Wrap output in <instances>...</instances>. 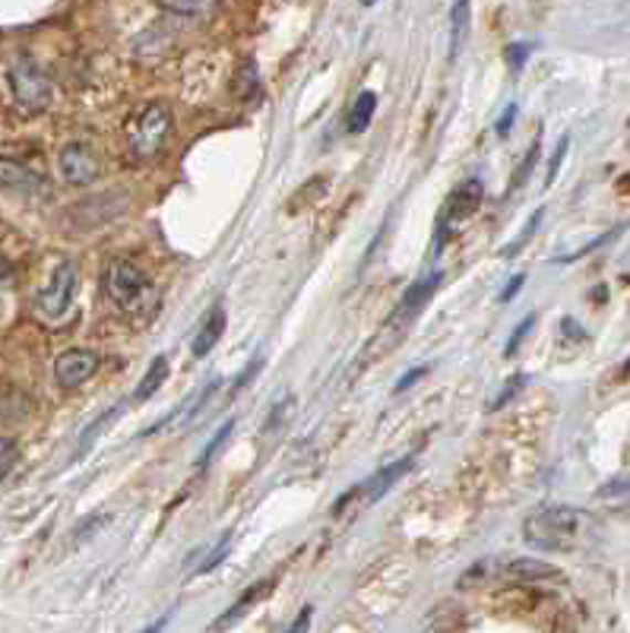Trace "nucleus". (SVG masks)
<instances>
[{"instance_id":"obj_13","label":"nucleus","mask_w":630,"mask_h":633,"mask_svg":"<svg viewBox=\"0 0 630 633\" xmlns=\"http://www.w3.org/2000/svg\"><path fill=\"white\" fill-rule=\"evenodd\" d=\"M472 25V0H456L450 10V57H460Z\"/></svg>"},{"instance_id":"obj_4","label":"nucleus","mask_w":630,"mask_h":633,"mask_svg":"<svg viewBox=\"0 0 630 633\" xmlns=\"http://www.w3.org/2000/svg\"><path fill=\"white\" fill-rule=\"evenodd\" d=\"M7 80H10V89H13L17 105L23 108L25 115H39V112H45L48 105L54 102V83H51V76H48L32 57H25V54L10 64Z\"/></svg>"},{"instance_id":"obj_31","label":"nucleus","mask_w":630,"mask_h":633,"mask_svg":"<svg viewBox=\"0 0 630 633\" xmlns=\"http://www.w3.org/2000/svg\"><path fill=\"white\" fill-rule=\"evenodd\" d=\"M514 120H516V105L511 102V105L504 108V115H501V118H497V124H494L497 137H507V134H511V127H514Z\"/></svg>"},{"instance_id":"obj_22","label":"nucleus","mask_w":630,"mask_h":633,"mask_svg":"<svg viewBox=\"0 0 630 633\" xmlns=\"http://www.w3.org/2000/svg\"><path fill=\"white\" fill-rule=\"evenodd\" d=\"M229 548H232V532H225L222 539H219V545L212 548L210 555H207V561L197 567V573H210V570H216L219 563L225 561V555H229Z\"/></svg>"},{"instance_id":"obj_24","label":"nucleus","mask_w":630,"mask_h":633,"mask_svg":"<svg viewBox=\"0 0 630 633\" xmlns=\"http://www.w3.org/2000/svg\"><path fill=\"white\" fill-rule=\"evenodd\" d=\"M292 412H295V397H285V402H280V405L273 409V415H270V422H266L263 431H266V434H273L280 424H285L288 419H292Z\"/></svg>"},{"instance_id":"obj_37","label":"nucleus","mask_w":630,"mask_h":633,"mask_svg":"<svg viewBox=\"0 0 630 633\" xmlns=\"http://www.w3.org/2000/svg\"><path fill=\"white\" fill-rule=\"evenodd\" d=\"M628 374H630V365H628Z\"/></svg>"},{"instance_id":"obj_5","label":"nucleus","mask_w":630,"mask_h":633,"mask_svg":"<svg viewBox=\"0 0 630 633\" xmlns=\"http://www.w3.org/2000/svg\"><path fill=\"white\" fill-rule=\"evenodd\" d=\"M76 288H80V266H76V260H61L54 266V273L48 276L45 285L39 288V295H35L39 314L48 317V320L67 317L73 298H76Z\"/></svg>"},{"instance_id":"obj_21","label":"nucleus","mask_w":630,"mask_h":633,"mask_svg":"<svg viewBox=\"0 0 630 633\" xmlns=\"http://www.w3.org/2000/svg\"><path fill=\"white\" fill-rule=\"evenodd\" d=\"M120 409H124V405H115V409H112V412H105V415H102V419H95V422L90 424V428H86V431H83V441H80V450H76V460H80V456H83V453H86V450H90V446H93V441H95V437H98V431H102V428H105V424H108V422H115L117 415H120Z\"/></svg>"},{"instance_id":"obj_15","label":"nucleus","mask_w":630,"mask_h":633,"mask_svg":"<svg viewBox=\"0 0 630 633\" xmlns=\"http://www.w3.org/2000/svg\"><path fill=\"white\" fill-rule=\"evenodd\" d=\"M504 573L514 577V580H552V577H560L558 567L545 561H533V558H516V561L504 563Z\"/></svg>"},{"instance_id":"obj_29","label":"nucleus","mask_w":630,"mask_h":633,"mask_svg":"<svg viewBox=\"0 0 630 633\" xmlns=\"http://www.w3.org/2000/svg\"><path fill=\"white\" fill-rule=\"evenodd\" d=\"M567 146H570V140H567V137H560V143L555 146V156H552V165H548V175H545V184H552V181H555L560 162H564V156H567Z\"/></svg>"},{"instance_id":"obj_16","label":"nucleus","mask_w":630,"mask_h":633,"mask_svg":"<svg viewBox=\"0 0 630 633\" xmlns=\"http://www.w3.org/2000/svg\"><path fill=\"white\" fill-rule=\"evenodd\" d=\"M165 380H168V358H165V355H156V361L149 365V371L143 374L137 390H134V402H146V399L162 387Z\"/></svg>"},{"instance_id":"obj_8","label":"nucleus","mask_w":630,"mask_h":633,"mask_svg":"<svg viewBox=\"0 0 630 633\" xmlns=\"http://www.w3.org/2000/svg\"><path fill=\"white\" fill-rule=\"evenodd\" d=\"M98 365H102V358L93 349H67L54 358V380L71 390V387L86 383L98 371Z\"/></svg>"},{"instance_id":"obj_23","label":"nucleus","mask_w":630,"mask_h":633,"mask_svg":"<svg viewBox=\"0 0 630 633\" xmlns=\"http://www.w3.org/2000/svg\"><path fill=\"white\" fill-rule=\"evenodd\" d=\"M536 327V314H529V317H523L519 324H516V329H514V336H511V342L504 346V355L511 358V355H516L519 352V346H523V339L529 336V329Z\"/></svg>"},{"instance_id":"obj_36","label":"nucleus","mask_w":630,"mask_h":633,"mask_svg":"<svg viewBox=\"0 0 630 633\" xmlns=\"http://www.w3.org/2000/svg\"><path fill=\"white\" fill-rule=\"evenodd\" d=\"M361 3H365V7H374V3H377V0H361Z\"/></svg>"},{"instance_id":"obj_10","label":"nucleus","mask_w":630,"mask_h":633,"mask_svg":"<svg viewBox=\"0 0 630 633\" xmlns=\"http://www.w3.org/2000/svg\"><path fill=\"white\" fill-rule=\"evenodd\" d=\"M0 188L39 193V190H45V175L32 171L29 165L13 162V159H3V156H0Z\"/></svg>"},{"instance_id":"obj_18","label":"nucleus","mask_w":630,"mask_h":633,"mask_svg":"<svg viewBox=\"0 0 630 633\" xmlns=\"http://www.w3.org/2000/svg\"><path fill=\"white\" fill-rule=\"evenodd\" d=\"M238 95H241L248 105L260 102V73H258V64H254L251 57L241 64V73H238Z\"/></svg>"},{"instance_id":"obj_27","label":"nucleus","mask_w":630,"mask_h":633,"mask_svg":"<svg viewBox=\"0 0 630 633\" xmlns=\"http://www.w3.org/2000/svg\"><path fill=\"white\" fill-rule=\"evenodd\" d=\"M529 51H533V45H526V42H514V45H507V61H511V67H514V71H523V67H526Z\"/></svg>"},{"instance_id":"obj_35","label":"nucleus","mask_w":630,"mask_h":633,"mask_svg":"<svg viewBox=\"0 0 630 633\" xmlns=\"http://www.w3.org/2000/svg\"><path fill=\"white\" fill-rule=\"evenodd\" d=\"M304 627H311V609H302V614H298V621L288 627L292 633H298V631H304Z\"/></svg>"},{"instance_id":"obj_32","label":"nucleus","mask_w":630,"mask_h":633,"mask_svg":"<svg viewBox=\"0 0 630 633\" xmlns=\"http://www.w3.org/2000/svg\"><path fill=\"white\" fill-rule=\"evenodd\" d=\"M424 374H428V368H424V365H421V368H412L409 374L399 377L397 387H393V393H406V390H409V387H416V380H421Z\"/></svg>"},{"instance_id":"obj_7","label":"nucleus","mask_w":630,"mask_h":633,"mask_svg":"<svg viewBox=\"0 0 630 633\" xmlns=\"http://www.w3.org/2000/svg\"><path fill=\"white\" fill-rule=\"evenodd\" d=\"M482 197H485V188H482L479 178H469V181L460 184V190H453V197L447 200L444 212H441V222H438V235H441L438 247L444 244L447 229H450V225L463 222V219H469L472 212L482 207Z\"/></svg>"},{"instance_id":"obj_6","label":"nucleus","mask_w":630,"mask_h":633,"mask_svg":"<svg viewBox=\"0 0 630 633\" xmlns=\"http://www.w3.org/2000/svg\"><path fill=\"white\" fill-rule=\"evenodd\" d=\"M57 168H61V178H64L67 184H76V188L95 184V181L102 178V162H98L93 146L83 140H73L61 149Z\"/></svg>"},{"instance_id":"obj_34","label":"nucleus","mask_w":630,"mask_h":633,"mask_svg":"<svg viewBox=\"0 0 630 633\" xmlns=\"http://www.w3.org/2000/svg\"><path fill=\"white\" fill-rule=\"evenodd\" d=\"M105 523H108V516H93V519H86V523L76 529V539H90V532L98 529V526H105Z\"/></svg>"},{"instance_id":"obj_28","label":"nucleus","mask_w":630,"mask_h":633,"mask_svg":"<svg viewBox=\"0 0 630 633\" xmlns=\"http://www.w3.org/2000/svg\"><path fill=\"white\" fill-rule=\"evenodd\" d=\"M260 368H263V358H254V361H251V365H248V368H244V371H241V374L234 377V387H232V393H229V399H234L238 397V393H241V390H244V387H248V380H251V377L254 374H260Z\"/></svg>"},{"instance_id":"obj_9","label":"nucleus","mask_w":630,"mask_h":633,"mask_svg":"<svg viewBox=\"0 0 630 633\" xmlns=\"http://www.w3.org/2000/svg\"><path fill=\"white\" fill-rule=\"evenodd\" d=\"M444 279V273L441 270H434V273H428V276H421L416 285H409V292L399 298L397 310H393V317H390V324H402V320H409V317H416L424 302L438 292V285Z\"/></svg>"},{"instance_id":"obj_26","label":"nucleus","mask_w":630,"mask_h":633,"mask_svg":"<svg viewBox=\"0 0 630 633\" xmlns=\"http://www.w3.org/2000/svg\"><path fill=\"white\" fill-rule=\"evenodd\" d=\"M542 215H545V210H538L536 215H529V222H526V229H523V235L516 238L514 244H511V247L504 251V257H511V254H516V251H523V244H526V241L533 238V232H536V229H538V222H542Z\"/></svg>"},{"instance_id":"obj_33","label":"nucleus","mask_w":630,"mask_h":633,"mask_svg":"<svg viewBox=\"0 0 630 633\" xmlns=\"http://www.w3.org/2000/svg\"><path fill=\"white\" fill-rule=\"evenodd\" d=\"M523 282H526V276H523V273H519V276H514V279H511V282H507V285H504V292L497 295V302H501V305H507V302H514L516 295H519V288H523Z\"/></svg>"},{"instance_id":"obj_25","label":"nucleus","mask_w":630,"mask_h":633,"mask_svg":"<svg viewBox=\"0 0 630 633\" xmlns=\"http://www.w3.org/2000/svg\"><path fill=\"white\" fill-rule=\"evenodd\" d=\"M536 159H538V140L529 146V152H526V159H523V165L516 168V175L511 178V190H516V188H523L526 184V178H529V171H533V165H536Z\"/></svg>"},{"instance_id":"obj_11","label":"nucleus","mask_w":630,"mask_h":633,"mask_svg":"<svg viewBox=\"0 0 630 633\" xmlns=\"http://www.w3.org/2000/svg\"><path fill=\"white\" fill-rule=\"evenodd\" d=\"M222 333H225V307L216 305L210 314H207V320H203L200 333L193 336V342H190L193 358H207V355L216 349V342L222 339Z\"/></svg>"},{"instance_id":"obj_12","label":"nucleus","mask_w":630,"mask_h":633,"mask_svg":"<svg viewBox=\"0 0 630 633\" xmlns=\"http://www.w3.org/2000/svg\"><path fill=\"white\" fill-rule=\"evenodd\" d=\"M412 466H416V460H412V456H402V460H397V463L384 466V470L377 472L374 478H368V482H365V494H368V500H371V504L374 500H380V497L390 492L399 478L406 475V472H412Z\"/></svg>"},{"instance_id":"obj_20","label":"nucleus","mask_w":630,"mask_h":633,"mask_svg":"<svg viewBox=\"0 0 630 633\" xmlns=\"http://www.w3.org/2000/svg\"><path fill=\"white\" fill-rule=\"evenodd\" d=\"M20 463V441L17 437H0V482L17 470Z\"/></svg>"},{"instance_id":"obj_14","label":"nucleus","mask_w":630,"mask_h":633,"mask_svg":"<svg viewBox=\"0 0 630 633\" xmlns=\"http://www.w3.org/2000/svg\"><path fill=\"white\" fill-rule=\"evenodd\" d=\"M374 112H377V95L368 89V93H358V98L351 102L349 115H346V130L349 134H365L371 127Z\"/></svg>"},{"instance_id":"obj_30","label":"nucleus","mask_w":630,"mask_h":633,"mask_svg":"<svg viewBox=\"0 0 630 633\" xmlns=\"http://www.w3.org/2000/svg\"><path fill=\"white\" fill-rule=\"evenodd\" d=\"M523 383H526V377H523V374H516L514 380H507V387L501 390V397L491 402V409H501V405H504L507 399H514L516 393H519V387H523Z\"/></svg>"},{"instance_id":"obj_17","label":"nucleus","mask_w":630,"mask_h":633,"mask_svg":"<svg viewBox=\"0 0 630 633\" xmlns=\"http://www.w3.org/2000/svg\"><path fill=\"white\" fill-rule=\"evenodd\" d=\"M234 424H238V422H234V419H229V422L219 424V431L212 434L210 444L203 446V453H200V460H197V470H207V466H210L212 460L219 456V450H222V446H225V444H229V441H232Z\"/></svg>"},{"instance_id":"obj_3","label":"nucleus","mask_w":630,"mask_h":633,"mask_svg":"<svg viewBox=\"0 0 630 633\" xmlns=\"http://www.w3.org/2000/svg\"><path fill=\"white\" fill-rule=\"evenodd\" d=\"M171 137V112L162 102H149L127 124V140L137 159H156Z\"/></svg>"},{"instance_id":"obj_2","label":"nucleus","mask_w":630,"mask_h":633,"mask_svg":"<svg viewBox=\"0 0 630 633\" xmlns=\"http://www.w3.org/2000/svg\"><path fill=\"white\" fill-rule=\"evenodd\" d=\"M102 285H105V295L112 298V305L124 314H146L156 305V285L134 260H112Z\"/></svg>"},{"instance_id":"obj_1","label":"nucleus","mask_w":630,"mask_h":633,"mask_svg":"<svg viewBox=\"0 0 630 633\" xmlns=\"http://www.w3.org/2000/svg\"><path fill=\"white\" fill-rule=\"evenodd\" d=\"M580 526H584V514L574 507H538L536 514L526 516L523 523V539L538 551H567L580 539Z\"/></svg>"},{"instance_id":"obj_19","label":"nucleus","mask_w":630,"mask_h":633,"mask_svg":"<svg viewBox=\"0 0 630 633\" xmlns=\"http://www.w3.org/2000/svg\"><path fill=\"white\" fill-rule=\"evenodd\" d=\"M165 10L178 13V17H207L216 10L219 0H159Z\"/></svg>"}]
</instances>
